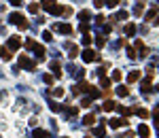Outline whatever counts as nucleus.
I'll list each match as a JSON object with an SVG mask.
<instances>
[{"label": "nucleus", "mask_w": 159, "mask_h": 138, "mask_svg": "<svg viewBox=\"0 0 159 138\" xmlns=\"http://www.w3.org/2000/svg\"><path fill=\"white\" fill-rule=\"evenodd\" d=\"M81 55H83V60H85V62H98V60H100V53H98V51H93V49H89V47H87V49H83V53H81Z\"/></svg>", "instance_id": "obj_1"}, {"label": "nucleus", "mask_w": 159, "mask_h": 138, "mask_svg": "<svg viewBox=\"0 0 159 138\" xmlns=\"http://www.w3.org/2000/svg\"><path fill=\"white\" fill-rule=\"evenodd\" d=\"M19 47H21L19 36H11V38H9V43H6V49H9V51H17Z\"/></svg>", "instance_id": "obj_2"}, {"label": "nucleus", "mask_w": 159, "mask_h": 138, "mask_svg": "<svg viewBox=\"0 0 159 138\" xmlns=\"http://www.w3.org/2000/svg\"><path fill=\"white\" fill-rule=\"evenodd\" d=\"M19 66H23V68H28V70H34V62H32L28 55H21V57H19Z\"/></svg>", "instance_id": "obj_3"}, {"label": "nucleus", "mask_w": 159, "mask_h": 138, "mask_svg": "<svg viewBox=\"0 0 159 138\" xmlns=\"http://www.w3.org/2000/svg\"><path fill=\"white\" fill-rule=\"evenodd\" d=\"M127 123H129L127 119H119V117L108 119V125H110V128H121V125H127Z\"/></svg>", "instance_id": "obj_4"}, {"label": "nucleus", "mask_w": 159, "mask_h": 138, "mask_svg": "<svg viewBox=\"0 0 159 138\" xmlns=\"http://www.w3.org/2000/svg\"><path fill=\"white\" fill-rule=\"evenodd\" d=\"M55 30L62 32V34H72V26H68V24H57Z\"/></svg>", "instance_id": "obj_5"}, {"label": "nucleus", "mask_w": 159, "mask_h": 138, "mask_svg": "<svg viewBox=\"0 0 159 138\" xmlns=\"http://www.w3.org/2000/svg\"><path fill=\"white\" fill-rule=\"evenodd\" d=\"M32 49H34V53H36V60L42 62V60H45V47L42 45H34Z\"/></svg>", "instance_id": "obj_6"}, {"label": "nucleus", "mask_w": 159, "mask_h": 138, "mask_svg": "<svg viewBox=\"0 0 159 138\" xmlns=\"http://www.w3.org/2000/svg\"><path fill=\"white\" fill-rule=\"evenodd\" d=\"M0 57H4V62H11V60H13V53H11L6 47H0Z\"/></svg>", "instance_id": "obj_7"}, {"label": "nucleus", "mask_w": 159, "mask_h": 138, "mask_svg": "<svg viewBox=\"0 0 159 138\" xmlns=\"http://www.w3.org/2000/svg\"><path fill=\"white\" fill-rule=\"evenodd\" d=\"M136 51L140 53V57H146V47H144L142 41H136Z\"/></svg>", "instance_id": "obj_8"}, {"label": "nucleus", "mask_w": 159, "mask_h": 138, "mask_svg": "<svg viewBox=\"0 0 159 138\" xmlns=\"http://www.w3.org/2000/svg\"><path fill=\"white\" fill-rule=\"evenodd\" d=\"M51 72H53L55 77H62V66H60V62H51Z\"/></svg>", "instance_id": "obj_9"}, {"label": "nucleus", "mask_w": 159, "mask_h": 138, "mask_svg": "<svg viewBox=\"0 0 159 138\" xmlns=\"http://www.w3.org/2000/svg\"><path fill=\"white\" fill-rule=\"evenodd\" d=\"M140 79V70H132L129 74H127V83H136Z\"/></svg>", "instance_id": "obj_10"}, {"label": "nucleus", "mask_w": 159, "mask_h": 138, "mask_svg": "<svg viewBox=\"0 0 159 138\" xmlns=\"http://www.w3.org/2000/svg\"><path fill=\"white\" fill-rule=\"evenodd\" d=\"M115 108H117V102H115V100H106V102H104V111H106V113H110V111H115Z\"/></svg>", "instance_id": "obj_11"}, {"label": "nucleus", "mask_w": 159, "mask_h": 138, "mask_svg": "<svg viewBox=\"0 0 159 138\" xmlns=\"http://www.w3.org/2000/svg\"><path fill=\"white\" fill-rule=\"evenodd\" d=\"M55 4H57V0H42V2H40V6H42V9H47V11H51Z\"/></svg>", "instance_id": "obj_12"}, {"label": "nucleus", "mask_w": 159, "mask_h": 138, "mask_svg": "<svg viewBox=\"0 0 159 138\" xmlns=\"http://www.w3.org/2000/svg\"><path fill=\"white\" fill-rule=\"evenodd\" d=\"M9 19H11V24H19V21H21V19H26V17H23L21 13H11V17H9Z\"/></svg>", "instance_id": "obj_13"}, {"label": "nucleus", "mask_w": 159, "mask_h": 138, "mask_svg": "<svg viewBox=\"0 0 159 138\" xmlns=\"http://www.w3.org/2000/svg\"><path fill=\"white\" fill-rule=\"evenodd\" d=\"M110 83H113V81H110V79H108V77H104V74H102V77H100V85H102V87H104V89H110Z\"/></svg>", "instance_id": "obj_14"}, {"label": "nucleus", "mask_w": 159, "mask_h": 138, "mask_svg": "<svg viewBox=\"0 0 159 138\" xmlns=\"http://www.w3.org/2000/svg\"><path fill=\"white\" fill-rule=\"evenodd\" d=\"M138 134H140L142 138H149V134H151V130H149V128H146V125L142 123V125L138 128Z\"/></svg>", "instance_id": "obj_15"}, {"label": "nucleus", "mask_w": 159, "mask_h": 138, "mask_svg": "<svg viewBox=\"0 0 159 138\" xmlns=\"http://www.w3.org/2000/svg\"><path fill=\"white\" fill-rule=\"evenodd\" d=\"M83 123L93 125V123H96V115H91V113H89V115H85V117H83Z\"/></svg>", "instance_id": "obj_16"}, {"label": "nucleus", "mask_w": 159, "mask_h": 138, "mask_svg": "<svg viewBox=\"0 0 159 138\" xmlns=\"http://www.w3.org/2000/svg\"><path fill=\"white\" fill-rule=\"evenodd\" d=\"M77 55H79V47L72 45V47H70V51H68V57H70V60H74Z\"/></svg>", "instance_id": "obj_17"}, {"label": "nucleus", "mask_w": 159, "mask_h": 138, "mask_svg": "<svg viewBox=\"0 0 159 138\" xmlns=\"http://www.w3.org/2000/svg\"><path fill=\"white\" fill-rule=\"evenodd\" d=\"M127 17H129V13H127V11H119V13L113 17V21H117V19H127Z\"/></svg>", "instance_id": "obj_18"}, {"label": "nucleus", "mask_w": 159, "mask_h": 138, "mask_svg": "<svg viewBox=\"0 0 159 138\" xmlns=\"http://www.w3.org/2000/svg\"><path fill=\"white\" fill-rule=\"evenodd\" d=\"M134 32H136V26H134V24H127V26H125V34H127V36H134Z\"/></svg>", "instance_id": "obj_19"}, {"label": "nucleus", "mask_w": 159, "mask_h": 138, "mask_svg": "<svg viewBox=\"0 0 159 138\" xmlns=\"http://www.w3.org/2000/svg\"><path fill=\"white\" fill-rule=\"evenodd\" d=\"M134 113H136L138 117H142V119H146V117H149V111H146V108H136Z\"/></svg>", "instance_id": "obj_20"}, {"label": "nucleus", "mask_w": 159, "mask_h": 138, "mask_svg": "<svg viewBox=\"0 0 159 138\" xmlns=\"http://www.w3.org/2000/svg\"><path fill=\"white\" fill-rule=\"evenodd\" d=\"M91 41H93V38H91V34H89V32H85V36H83V45L89 47V45H91Z\"/></svg>", "instance_id": "obj_21"}, {"label": "nucleus", "mask_w": 159, "mask_h": 138, "mask_svg": "<svg viewBox=\"0 0 159 138\" xmlns=\"http://www.w3.org/2000/svg\"><path fill=\"white\" fill-rule=\"evenodd\" d=\"M93 134L100 136V138H104V136H106V130H104V128H93Z\"/></svg>", "instance_id": "obj_22"}, {"label": "nucleus", "mask_w": 159, "mask_h": 138, "mask_svg": "<svg viewBox=\"0 0 159 138\" xmlns=\"http://www.w3.org/2000/svg\"><path fill=\"white\" fill-rule=\"evenodd\" d=\"M142 9H144V2L140 0V2L136 4V9H134V13H136V15H140V13H142Z\"/></svg>", "instance_id": "obj_23"}, {"label": "nucleus", "mask_w": 159, "mask_h": 138, "mask_svg": "<svg viewBox=\"0 0 159 138\" xmlns=\"http://www.w3.org/2000/svg\"><path fill=\"white\" fill-rule=\"evenodd\" d=\"M96 45H98L100 49H102V47L106 45V38H104V36H98V38H96Z\"/></svg>", "instance_id": "obj_24"}, {"label": "nucleus", "mask_w": 159, "mask_h": 138, "mask_svg": "<svg viewBox=\"0 0 159 138\" xmlns=\"http://www.w3.org/2000/svg\"><path fill=\"white\" fill-rule=\"evenodd\" d=\"M53 96H55V98H62V96H64V89H62V87H55V89H53Z\"/></svg>", "instance_id": "obj_25"}, {"label": "nucleus", "mask_w": 159, "mask_h": 138, "mask_svg": "<svg viewBox=\"0 0 159 138\" xmlns=\"http://www.w3.org/2000/svg\"><path fill=\"white\" fill-rule=\"evenodd\" d=\"M42 38H45L47 43H51V41H53V36H51V32H49V30H45V32H42Z\"/></svg>", "instance_id": "obj_26"}, {"label": "nucleus", "mask_w": 159, "mask_h": 138, "mask_svg": "<svg viewBox=\"0 0 159 138\" xmlns=\"http://www.w3.org/2000/svg\"><path fill=\"white\" fill-rule=\"evenodd\" d=\"M81 106L89 108V106H91V98H83V100H81Z\"/></svg>", "instance_id": "obj_27"}, {"label": "nucleus", "mask_w": 159, "mask_h": 138, "mask_svg": "<svg viewBox=\"0 0 159 138\" xmlns=\"http://www.w3.org/2000/svg\"><path fill=\"white\" fill-rule=\"evenodd\" d=\"M127 55H129V57L134 60V57H136L138 53H136V49H134V47H129V45H127Z\"/></svg>", "instance_id": "obj_28"}, {"label": "nucleus", "mask_w": 159, "mask_h": 138, "mask_svg": "<svg viewBox=\"0 0 159 138\" xmlns=\"http://www.w3.org/2000/svg\"><path fill=\"white\" fill-rule=\"evenodd\" d=\"M117 93H119V96H123V98H125V96H127V93H129V89H127V87H123V85H121L119 89H117Z\"/></svg>", "instance_id": "obj_29"}, {"label": "nucleus", "mask_w": 159, "mask_h": 138, "mask_svg": "<svg viewBox=\"0 0 159 138\" xmlns=\"http://www.w3.org/2000/svg\"><path fill=\"white\" fill-rule=\"evenodd\" d=\"M34 138H47V132L45 130H36L34 132Z\"/></svg>", "instance_id": "obj_30"}, {"label": "nucleus", "mask_w": 159, "mask_h": 138, "mask_svg": "<svg viewBox=\"0 0 159 138\" xmlns=\"http://www.w3.org/2000/svg\"><path fill=\"white\" fill-rule=\"evenodd\" d=\"M87 17H89V11H81V13H79V19H81V21H87Z\"/></svg>", "instance_id": "obj_31"}, {"label": "nucleus", "mask_w": 159, "mask_h": 138, "mask_svg": "<svg viewBox=\"0 0 159 138\" xmlns=\"http://www.w3.org/2000/svg\"><path fill=\"white\" fill-rule=\"evenodd\" d=\"M28 11H30V13H38V4H36V2H32V4L28 6Z\"/></svg>", "instance_id": "obj_32"}, {"label": "nucleus", "mask_w": 159, "mask_h": 138, "mask_svg": "<svg viewBox=\"0 0 159 138\" xmlns=\"http://www.w3.org/2000/svg\"><path fill=\"white\" fill-rule=\"evenodd\" d=\"M155 15H157V9H151V11H149V13H146V19H149V21H151V19H153V17H155Z\"/></svg>", "instance_id": "obj_33"}, {"label": "nucleus", "mask_w": 159, "mask_h": 138, "mask_svg": "<svg viewBox=\"0 0 159 138\" xmlns=\"http://www.w3.org/2000/svg\"><path fill=\"white\" fill-rule=\"evenodd\" d=\"M42 81H45L47 85H53V77H51V74H45V77H42Z\"/></svg>", "instance_id": "obj_34"}, {"label": "nucleus", "mask_w": 159, "mask_h": 138, "mask_svg": "<svg viewBox=\"0 0 159 138\" xmlns=\"http://www.w3.org/2000/svg\"><path fill=\"white\" fill-rule=\"evenodd\" d=\"M104 4H106V0H93V6H96V9H102Z\"/></svg>", "instance_id": "obj_35"}, {"label": "nucleus", "mask_w": 159, "mask_h": 138, "mask_svg": "<svg viewBox=\"0 0 159 138\" xmlns=\"http://www.w3.org/2000/svg\"><path fill=\"white\" fill-rule=\"evenodd\" d=\"M79 30H81V32H87V30H89V24H87V21H81Z\"/></svg>", "instance_id": "obj_36"}, {"label": "nucleus", "mask_w": 159, "mask_h": 138, "mask_svg": "<svg viewBox=\"0 0 159 138\" xmlns=\"http://www.w3.org/2000/svg\"><path fill=\"white\" fill-rule=\"evenodd\" d=\"M110 81H121V72H119V70H115V72H113Z\"/></svg>", "instance_id": "obj_37"}, {"label": "nucleus", "mask_w": 159, "mask_h": 138, "mask_svg": "<svg viewBox=\"0 0 159 138\" xmlns=\"http://www.w3.org/2000/svg\"><path fill=\"white\" fill-rule=\"evenodd\" d=\"M17 26H19V28H21V30H28V26H30V24H28V21H26V19H21V21H19V24H17Z\"/></svg>", "instance_id": "obj_38"}, {"label": "nucleus", "mask_w": 159, "mask_h": 138, "mask_svg": "<svg viewBox=\"0 0 159 138\" xmlns=\"http://www.w3.org/2000/svg\"><path fill=\"white\" fill-rule=\"evenodd\" d=\"M85 77V70L83 68H77V79H83Z\"/></svg>", "instance_id": "obj_39"}, {"label": "nucleus", "mask_w": 159, "mask_h": 138, "mask_svg": "<svg viewBox=\"0 0 159 138\" xmlns=\"http://www.w3.org/2000/svg\"><path fill=\"white\" fill-rule=\"evenodd\" d=\"M9 2H11L13 6H21V4H23V0H9Z\"/></svg>", "instance_id": "obj_40"}, {"label": "nucleus", "mask_w": 159, "mask_h": 138, "mask_svg": "<svg viewBox=\"0 0 159 138\" xmlns=\"http://www.w3.org/2000/svg\"><path fill=\"white\" fill-rule=\"evenodd\" d=\"M36 45V43H34V41H32V38H28V41H26V47H28V49H32V47Z\"/></svg>", "instance_id": "obj_41"}, {"label": "nucleus", "mask_w": 159, "mask_h": 138, "mask_svg": "<svg viewBox=\"0 0 159 138\" xmlns=\"http://www.w3.org/2000/svg\"><path fill=\"white\" fill-rule=\"evenodd\" d=\"M96 24H100V26H102V24H104V15H98V17H96Z\"/></svg>", "instance_id": "obj_42"}, {"label": "nucleus", "mask_w": 159, "mask_h": 138, "mask_svg": "<svg viewBox=\"0 0 159 138\" xmlns=\"http://www.w3.org/2000/svg\"><path fill=\"white\" fill-rule=\"evenodd\" d=\"M51 111H62V104H55V102H53V104H51Z\"/></svg>", "instance_id": "obj_43"}, {"label": "nucleus", "mask_w": 159, "mask_h": 138, "mask_svg": "<svg viewBox=\"0 0 159 138\" xmlns=\"http://www.w3.org/2000/svg\"><path fill=\"white\" fill-rule=\"evenodd\" d=\"M106 4H108V6H117V4H119V0H106Z\"/></svg>", "instance_id": "obj_44"}, {"label": "nucleus", "mask_w": 159, "mask_h": 138, "mask_svg": "<svg viewBox=\"0 0 159 138\" xmlns=\"http://www.w3.org/2000/svg\"><path fill=\"white\" fill-rule=\"evenodd\" d=\"M155 125H157V130H159V115H155Z\"/></svg>", "instance_id": "obj_45"}, {"label": "nucleus", "mask_w": 159, "mask_h": 138, "mask_svg": "<svg viewBox=\"0 0 159 138\" xmlns=\"http://www.w3.org/2000/svg\"><path fill=\"white\" fill-rule=\"evenodd\" d=\"M153 21H155V24H157V26H159V17H157V19H153Z\"/></svg>", "instance_id": "obj_46"}]
</instances>
